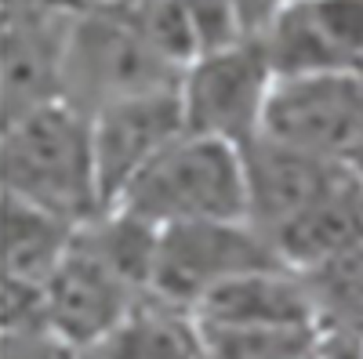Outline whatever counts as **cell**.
I'll return each mask as SVG.
<instances>
[{"instance_id":"cell-1","label":"cell","mask_w":363,"mask_h":359,"mask_svg":"<svg viewBox=\"0 0 363 359\" xmlns=\"http://www.w3.org/2000/svg\"><path fill=\"white\" fill-rule=\"evenodd\" d=\"M4 196L77 229L106 215L91 116L69 102H51L4 120Z\"/></svg>"},{"instance_id":"cell-2","label":"cell","mask_w":363,"mask_h":359,"mask_svg":"<svg viewBox=\"0 0 363 359\" xmlns=\"http://www.w3.org/2000/svg\"><path fill=\"white\" fill-rule=\"evenodd\" d=\"M113 211H124L157 232L178 225L247 222L244 149L186 131Z\"/></svg>"},{"instance_id":"cell-3","label":"cell","mask_w":363,"mask_h":359,"mask_svg":"<svg viewBox=\"0 0 363 359\" xmlns=\"http://www.w3.org/2000/svg\"><path fill=\"white\" fill-rule=\"evenodd\" d=\"M182 66L167 58L149 33L120 11H73L66 66H62V102L95 116L116 102L178 87Z\"/></svg>"},{"instance_id":"cell-4","label":"cell","mask_w":363,"mask_h":359,"mask_svg":"<svg viewBox=\"0 0 363 359\" xmlns=\"http://www.w3.org/2000/svg\"><path fill=\"white\" fill-rule=\"evenodd\" d=\"M277 80L280 76L258 37H240L222 47L200 51L178 80L189 135L247 149L265 131V113Z\"/></svg>"},{"instance_id":"cell-5","label":"cell","mask_w":363,"mask_h":359,"mask_svg":"<svg viewBox=\"0 0 363 359\" xmlns=\"http://www.w3.org/2000/svg\"><path fill=\"white\" fill-rule=\"evenodd\" d=\"M262 135L363 178V73L277 80Z\"/></svg>"},{"instance_id":"cell-6","label":"cell","mask_w":363,"mask_h":359,"mask_svg":"<svg viewBox=\"0 0 363 359\" xmlns=\"http://www.w3.org/2000/svg\"><path fill=\"white\" fill-rule=\"evenodd\" d=\"M272 265H284V261L247 222L178 225L157 236V261H153L149 294L193 312L218 287Z\"/></svg>"},{"instance_id":"cell-7","label":"cell","mask_w":363,"mask_h":359,"mask_svg":"<svg viewBox=\"0 0 363 359\" xmlns=\"http://www.w3.org/2000/svg\"><path fill=\"white\" fill-rule=\"evenodd\" d=\"M142 297L145 294L77 232L66 261L40 290V331L84 355L99 348Z\"/></svg>"},{"instance_id":"cell-8","label":"cell","mask_w":363,"mask_h":359,"mask_svg":"<svg viewBox=\"0 0 363 359\" xmlns=\"http://www.w3.org/2000/svg\"><path fill=\"white\" fill-rule=\"evenodd\" d=\"M255 37L280 80L363 73V0H284Z\"/></svg>"},{"instance_id":"cell-9","label":"cell","mask_w":363,"mask_h":359,"mask_svg":"<svg viewBox=\"0 0 363 359\" xmlns=\"http://www.w3.org/2000/svg\"><path fill=\"white\" fill-rule=\"evenodd\" d=\"M186 131L189 127H186V113H182L178 87L116 102L91 116V142H95L106 211H113L124 200V193Z\"/></svg>"},{"instance_id":"cell-10","label":"cell","mask_w":363,"mask_h":359,"mask_svg":"<svg viewBox=\"0 0 363 359\" xmlns=\"http://www.w3.org/2000/svg\"><path fill=\"white\" fill-rule=\"evenodd\" d=\"M73 11L58 0H4V120L62 102V66Z\"/></svg>"},{"instance_id":"cell-11","label":"cell","mask_w":363,"mask_h":359,"mask_svg":"<svg viewBox=\"0 0 363 359\" xmlns=\"http://www.w3.org/2000/svg\"><path fill=\"white\" fill-rule=\"evenodd\" d=\"M84 359H203V334L196 312L145 294L128 319Z\"/></svg>"},{"instance_id":"cell-12","label":"cell","mask_w":363,"mask_h":359,"mask_svg":"<svg viewBox=\"0 0 363 359\" xmlns=\"http://www.w3.org/2000/svg\"><path fill=\"white\" fill-rule=\"evenodd\" d=\"M4 268H8V290H29L40 294L48 280L66 261L77 225L55 218L48 211H37L22 200L4 196Z\"/></svg>"},{"instance_id":"cell-13","label":"cell","mask_w":363,"mask_h":359,"mask_svg":"<svg viewBox=\"0 0 363 359\" xmlns=\"http://www.w3.org/2000/svg\"><path fill=\"white\" fill-rule=\"evenodd\" d=\"M203 359H316L323 331L313 323H200Z\"/></svg>"},{"instance_id":"cell-14","label":"cell","mask_w":363,"mask_h":359,"mask_svg":"<svg viewBox=\"0 0 363 359\" xmlns=\"http://www.w3.org/2000/svg\"><path fill=\"white\" fill-rule=\"evenodd\" d=\"M174 4L189 18L193 33L200 40V51L247 37L244 22H240V11H236V0H174Z\"/></svg>"},{"instance_id":"cell-15","label":"cell","mask_w":363,"mask_h":359,"mask_svg":"<svg viewBox=\"0 0 363 359\" xmlns=\"http://www.w3.org/2000/svg\"><path fill=\"white\" fill-rule=\"evenodd\" d=\"M284 0H236V11H240V22H244V33L255 37L265 29V22L280 11Z\"/></svg>"}]
</instances>
